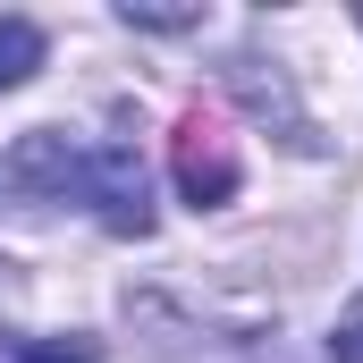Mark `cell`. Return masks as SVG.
Returning a JSON list of instances; mask_svg holds the SVG:
<instances>
[{"instance_id":"cell-1","label":"cell","mask_w":363,"mask_h":363,"mask_svg":"<svg viewBox=\"0 0 363 363\" xmlns=\"http://www.w3.org/2000/svg\"><path fill=\"white\" fill-rule=\"evenodd\" d=\"M85 194L101 203V228H118V237L152 228V186H144V161H135L127 135H101L85 152Z\"/></svg>"},{"instance_id":"cell-2","label":"cell","mask_w":363,"mask_h":363,"mask_svg":"<svg viewBox=\"0 0 363 363\" xmlns=\"http://www.w3.org/2000/svg\"><path fill=\"white\" fill-rule=\"evenodd\" d=\"M178 186H186L194 211H220V203L237 194V152H228L220 127H203V118L178 127Z\"/></svg>"},{"instance_id":"cell-3","label":"cell","mask_w":363,"mask_h":363,"mask_svg":"<svg viewBox=\"0 0 363 363\" xmlns=\"http://www.w3.org/2000/svg\"><path fill=\"white\" fill-rule=\"evenodd\" d=\"M0 178H17L26 194H51V203H60L68 186L85 194V152H77L68 135H51V127H34V135H17V152H9V169H0Z\"/></svg>"},{"instance_id":"cell-4","label":"cell","mask_w":363,"mask_h":363,"mask_svg":"<svg viewBox=\"0 0 363 363\" xmlns=\"http://www.w3.org/2000/svg\"><path fill=\"white\" fill-rule=\"evenodd\" d=\"M34 68H43V26L34 17H0V93L26 85Z\"/></svg>"},{"instance_id":"cell-5","label":"cell","mask_w":363,"mask_h":363,"mask_svg":"<svg viewBox=\"0 0 363 363\" xmlns=\"http://www.w3.org/2000/svg\"><path fill=\"white\" fill-rule=\"evenodd\" d=\"M17 363H101V347L93 338H26Z\"/></svg>"},{"instance_id":"cell-6","label":"cell","mask_w":363,"mask_h":363,"mask_svg":"<svg viewBox=\"0 0 363 363\" xmlns=\"http://www.w3.org/2000/svg\"><path fill=\"white\" fill-rule=\"evenodd\" d=\"M330 363H363V313L338 330V338H330Z\"/></svg>"}]
</instances>
